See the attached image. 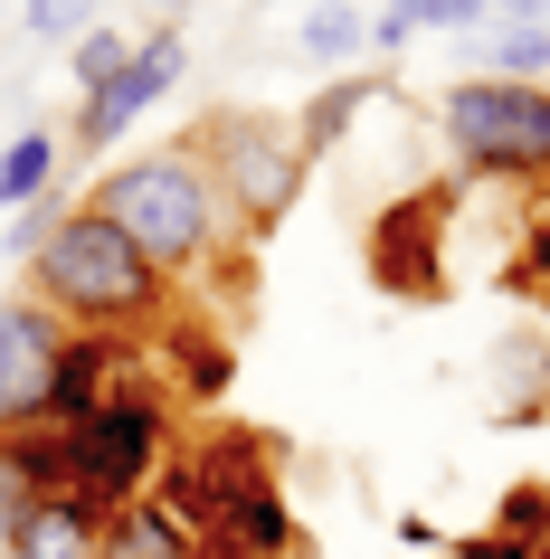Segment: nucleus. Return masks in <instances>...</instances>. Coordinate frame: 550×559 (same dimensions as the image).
<instances>
[{
	"mask_svg": "<svg viewBox=\"0 0 550 559\" xmlns=\"http://www.w3.org/2000/svg\"><path fill=\"white\" fill-rule=\"evenodd\" d=\"M86 209L105 218V228L133 237V257L162 275V285H190V275H209V265H229L247 237H237L229 200H219V180H209V162L190 143H152V152H124V162H105L86 190Z\"/></svg>",
	"mask_w": 550,
	"mask_h": 559,
	"instance_id": "nucleus-1",
	"label": "nucleus"
},
{
	"mask_svg": "<svg viewBox=\"0 0 550 559\" xmlns=\"http://www.w3.org/2000/svg\"><path fill=\"white\" fill-rule=\"evenodd\" d=\"M30 295L48 304L67 332H124V342H143V332L172 313V285H162V275L133 257V237L105 228L86 200L48 218V237H38V257H30Z\"/></svg>",
	"mask_w": 550,
	"mask_h": 559,
	"instance_id": "nucleus-2",
	"label": "nucleus"
},
{
	"mask_svg": "<svg viewBox=\"0 0 550 559\" xmlns=\"http://www.w3.org/2000/svg\"><path fill=\"white\" fill-rule=\"evenodd\" d=\"M190 152L209 162V180H219L237 237H266L294 200H304V180H314L304 133H294L285 115H247V105H219V115L190 133Z\"/></svg>",
	"mask_w": 550,
	"mask_h": 559,
	"instance_id": "nucleus-3",
	"label": "nucleus"
},
{
	"mask_svg": "<svg viewBox=\"0 0 550 559\" xmlns=\"http://www.w3.org/2000/svg\"><path fill=\"white\" fill-rule=\"evenodd\" d=\"M172 417H180L172 389H162V380H133L124 399H105L86 427H58V437H67V484H77L86 502H105V512L143 502L152 474L172 465V445H180Z\"/></svg>",
	"mask_w": 550,
	"mask_h": 559,
	"instance_id": "nucleus-4",
	"label": "nucleus"
},
{
	"mask_svg": "<svg viewBox=\"0 0 550 559\" xmlns=\"http://www.w3.org/2000/svg\"><path fill=\"white\" fill-rule=\"evenodd\" d=\"M436 143L475 180H550V86L456 76L436 95Z\"/></svg>",
	"mask_w": 550,
	"mask_h": 559,
	"instance_id": "nucleus-5",
	"label": "nucleus"
},
{
	"mask_svg": "<svg viewBox=\"0 0 550 559\" xmlns=\"http://www.w3.org/2000/svg\"><path fill=\"white\" fill-rule=\"evenodd\" d=\"M180 67H190V38H180V20H162L152 38H133V58H124V76H105L95 95H77V115H67V152H105L133 133V123L162 105V95L180 86Z\"/></svg>",
	"mask_w": 550,
	"mask_h": 559,
	"instance_id": "nucleus-6",
	"label": "nucleus"
},
{
	"mask_svg": "<svg viewBox=\"0 0 550 559\" xmlns=\"http://www.w3.org/2000/svg\"><path fill=\"white\" fill-rule=\"evenodd\" d=\"M58 342H67V323L30 295V285L0 304V437H10V427H48V380H58Z\"/></svg>",
	"mask_w": 550,
	"mask_h": 559,
	"instance_id": "nucleus-7",
	"label": "nucleus"
},
{
	"mask_svg": "<svg viewBox=\"0 0 550 559\" xmlns=\"http://www.w3.org/2000/svg\"><path fill=\"white\" fill-rule=\"evenodd\" d=\"M143 380V342L124 332H67L58 342V380H48V427H86L105 399Z\"/></svg>",
	"mask_w": 550,
	"mask_h": 559,
	"instance_id": "nucleus-8",
	"label": "nucleus"
},
{
	"mask_svg": "<svg viewBox=\"0 0 550 559\" xmlns=\"http://www.w3.org/2000/svg\"><path fill=\"white\" fill-rule=\"evenodd\" d=\"M105 502H86L77 484H58V493H30L0 512V550L10 559H95L105 550Z\"/></svg>",
	"mask_w": 550,
	"mask_h": 559,
	"instance_id": "nucleus-9",
	"label": "nucleus"
},
{
	"mask_svg": "<svg viewBox=\"0 0 550 559\" xmlns=\"http://www.w3.org/2000/svg\"><path fill=\"white\" fill-rule=\"evenodd\" d=\"M371 105H389V76H379V67H351V76H332V86L314 95V105H304V115H294V133H304V152H342L351 143V123L371 115Z\"/></svg>",
	"mask_w": 550,
	"mask_h": 559,
	"instance_id": "nucleus-10",
	"label": "nucleus"
},
{
	"mask_svg": "<svg viewBox=\"0 0 550 559\" xmlns=\"http://www.w3.org/2000/svg\"><path fill=\"white\" fill-rule=\"evenodd\" d=\"M58 162H67V133H48V123H20L10 143H0V209L20 218V209H48V190H58Z\"/></svg>",
	"mask_w": 550,
	"mask_h": 559,
	"instance_id": "nucleus-11",
	"label": "nucleus"
},
{
	"mask_svg": "<svg viewBox=\"0 0 550 559\" xmlns=\"http://www.w3.org/2000/svg\"><path fill=\"white\" fill-rule=\"evenodd\" d=\"M294 58L332 67V76H351V67L371 58V20L351 10V0H314L304 20H294Z\"/></svg>",
	"mask_w": 550,
	"mask_h": 559,
	"instance_id": "nucleus-12",
	"label": "nucleus"
},
{
	"mask_svg": "<svg viewBox=\"0 0 550 559\" xmlns=\"http://www.w3.org/2000/svg\"><path fill=\"white\" fill-rule=\"evenodd\" d=\"M475 76L550 86V29H541V20H484V67H475Z\"/></svg>",
	"mask_w": 550,
	"mask_h": 559,
	"instance_id": "nucleus-13",
	"label": "nucleus"
},
{
	"mask_svg": "<svg viewBox=\"0 0 550 559\" xmlns=\"http://www.w3.org/2000/svg\"><path fill=\"white\" fill-rule=\"evenodd\" d=\"M229 380H237V360H229V342H219V332H190V342L172 352V389L190 399V408L229 399Z\"/></svg>",
	"mask_w": 550,
	"mask_h": 559,
	"instance_id": "nucleus-14",
	"label": "nucleus"
},
{
	"mask_svg": "<svg viewBox=\"0 0 550 559\" xmlns=\"http://www.w3.org/2000/svg\"><path fill=\"white\" fill-rule=\"evenodd\" d=\"M493 540H513V550H541V540H550V484H541V474H531V484H513V493H503V502H493Z\"/></svg>",
	"mask_w": 550,
	"mask_h": 559,
	"instance_id": "nucleus-15",
	"label": "nucleus"
},
{
	"mask_svg": "<svg viewBox=\"0 0 550 559\" xmlns=\"http://www.w3.org/2000/svg\"><path fill=\"white\" fill-rule=\"evenodd\" d=\"M124 58H133V38H124L115 20H95V29L67 48V67H77V95H95L105 76H124Z\"/></svg>",
	"mask_w": 550,
	"mask_h": 559,
	"instance_id": "nucleus-16",
	"label": "nucleus"
},
{
	"mask_svg": "<svg viewBox=\"0 0 550 559\" xmlns=\"http://www.w3.org/2000/svg\"><path fill=\"white\" fill-rule=\"evenodd\" d=\"M389 10L408 20V38L418 29H484L493 20V0H389Z\"/></svg>",
	"mask_w": 550,
	"mask_h": 559,
	"instance_id": "nucleus-17",
	"label": "nucleus"
},
{
	"mask_svg": "<svg viewBox=\"0 0 550 559\" xmlns=\"http://www.w3.org/2000/svg\"><path fill=\"white\" fill-rule=\"evenodd\" d=\"M20 29H30V38H86L95 29V0H30Z\"/></svg>",
	"mask_w": 550,
	"mask_h": 559,
	"instance_id": "nucleus-18",
	"label": "nucleus"
},
{
	"mask_svg": "<svg viewBox=\"0 0 550 559\" xmlns=\"http://www.w3.org/2000/svg\"><path fill=\"white\" fill-rule=\"evenodd\" d=\"M522 275L550 285V180H531V200H522Z\"/></svg>",
	"mask_w": 550,
	"mask_h": 559,
	"instance_id": "nucleus-19",
	"label": "nucleus"
},
{
	"mask_svg": "<svg viewBox=\"0 0 550 559\" xmlns=\"http://www.w3.org/2000/svg\"><path fill=\"white\" fill-rule=\"evenodd\" d=\"M436 559H531V550H513V540H493V531H465V540H446Z\"/></svg>",
	"mask_w": 550,
	"mask_h": 559,
	"instance_id": "nucleus-20",
	"label": "nucleus"
},
{
	"mask_svg": "<svg viewBox=\"0 0 550 559\" xmlns=\"http://www.w3.org/2000/svg\"><path fill=\"white\" fill-rule=\"evenodd\" d=\"M399 48H408V20H399V10H379V20H371V58H399Z\"/></svg>",
	"mask_w": 550,
	"mask_h": 559,
	"instance_id": "nucleus-21",
	"label": "nucleus"
},
{
	"mask_svg": "<svg viewBox=\"0 0 550 559\" xmlns=\"http://www.w3.org/2000/svg\"><path fill=\"white\" fill-rule=\"evenodd\" d=\"M493 10H503V20H541V29H550V0H493Z\"/></svg>",
	"mask_w": 550,
	"mask_h": 559,
	"instance_id": "nucleus-22",
	"label": "nucleus"
},
{
	"mask_svg": "<svg viewBox=\"0 0 550 559\" xmlns=\"http://www.w3.org/2000/svg\"><path fill=\"white\" fill-rule=\"evenodd\" d=\"M531 559H550V540H541V550H531Z\"/></svg>",
	"mask_w": 550,
	"mask_h": 559,
	"instance_id": "nucleus-23",
	"label": "nucleus"
},
{
	"mask_svg": "<svg viewBox=\"0 0 550 559\" xmlns=\"http://www.w3.org/2000/svg\"><path fill=\"white\" fill-rule=\"evenodd\" d=\"M200 559H229V550H200Z\"/></svg>",
	"mask_w": 550,
	"mask_h": 559,
	"instance_id": "nucleus-24",
	"label": "nucleus"
},
{
	"mask_svg": "<svg viewBox=\"0 0 550 559\" xmlns=\"http://www.w3.org/2000/svg\"><path fill=\"white\" fill-rule=\"evenodd\" d=\"M162 10H172V0H162Z\"/></svg>",
	"mask_w": 550,
	"mask_h": 559,
	"instance_id": "nucleus-25",
	"label": "nucleus"
}]
</instances>
